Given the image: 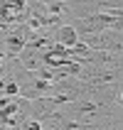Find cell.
Instances as JSON below:
<instances>
[{"label":"cell","mask_w":123,"mask_h":130,"mask_svg":"<svg viewBox=\"0 0 123 130\" xmlns=\"http://www.w3.org/2000/svg\"><path fill=\"white\" fill-rule=\"evenodd\" d=\"M79 39L94 52H123V29H101L94 35H81Z\"/></svg>","instance_id":"cell-1"},{"label":"cell","mask_w":123,"mask_h":130,"mask_svg":"<svg viewBox=\"0 0 123 130\" xmlns=\"http://www.w3.org/2000/svg\"><path fill=\"white\" fill-rule=\"evenodd\" d=\"M20 130H44V125H42V120L30 118V120H25V123L20 125Z\"/></svg>","instance_id":"cell-4"},{"label":"cell","mask_w":123,"mask_h":130,"mask_svg":"<svg viewBox=\"0 0 123 130\" xmlns=\"http://www.w3.org/2000/svg\"><path fill=\"white\" fill-rule=\"evenodd\" d=\"M62 106H64V103L59 101L57 96H42V98L30 101L27 113H30V118H35V120H47V118L54 116V113H57Z\"/></svg>","instance_id":"cell-2"},{"label":"cell","mask_w":123,"mask_h":130,"mask_svg":"<svg viewBox=\"0 0 123 130\" xmlns=\"http://www.w3.org/2000/svg\"><path fill=\"white\" fill-rule=\"evenodd\" d=\"M52 42L59 44V47L72 49V47H76V44H79V32L72 27V22H66V25H62V22H59L57 27H54V32H52Z\"/></svg>","instance_id":"cell-3"}]
</instances>
